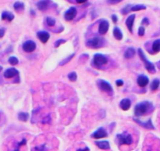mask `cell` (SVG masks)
Instances as JSON below:
<instances>
[{"label": "cell", "mask_w": 160, "mask_h": 151, "mask_svg": "<svg viewBox=\"0 0 160 151\" xmlns=\"http://www.w3.org/2000/svg\"><path fill=\"white\" fill-rule=\"evenodd\" d=\"M155 107L152 102L149 101H143L137 103L134 109V113L136 117H142L152 113Z\"/></svg>", "instance_id": "1"}, {"label": "cell", "mask_w": 160, "mask_h": 151, "mask_svg": "<svg viewBox=\"0 0 160 151\" xmlns=\"http://www.w3.org/2000/svg\"><path fill=\"white\" fill-rule=\"evenodd\" d=\"M109 62L108 58L105 55L101 53H96L94 55L92 60L93 65L95 67L101 69L103 66H105Z\"/></svg>", "instance_id": "2"}, {"label": "cell", "mask_w": 160, "mask_h": 151, "mask_svg": "<svg viewBox=\"0 0 160 151\" xmlns=\"http://www.w3.org/2000/svg\"><path fill=\"white\" fill-rule=\"evenodd\" d=\"M138 55L139 56V58L141 59L145 65V67L146 68V69L147 70V71L148 72H149L150 73H156V68H155V65L151 62L150 61H149L147 58L146 57V55L144 53V52L143 51V50L142 49L139 48L138 50Z\"/></svg>", "instance_id": "3"}, {"label": "cell", "mask_w": 160, "mask_h": 151, "mask_svg": "<svg viewBox=\"0 0 160 151\" xmlns=\"http://www.w3.org/2000/svg\"><path fill=\"white\" fill-rule=\"evenodd\" d=\"M105 40L99 36H95L89 39L86 42V45L89 48L96 49L104 46L105 44Z\"/></svg>", "instance_id": "4"}, {"label": "cell", "mask_w": 160, "mask_h": 151, "mask_svg": "<svg viewBox=\"0 0 160 151\" xmlns=\"http://www.w3.org/2000/svg\"><path fill=\"white\" fill-rule=\"evenodd\" d=\"M96 83L98 89L101 92H106L109 96H112L113 94V89L108 82L103 79H99L97 80Z\"/></svg>", "instance_id": "5"}, {"label": "cell", "mask_w": 160, "mask_h": 151, "mask_svg": "<svg viewBox=\"0 0 160 151\" xmlns=\"http://www.w3.org/2000/svg\"><path fill=\"white\" fill-rule=\"evenodd\" d=\"M116 139L119 145H131L133 143V139L131 135L127 132H124L123 133L118 134Z\"/></svg>", "instance_id": "6"}, {"label": "cell", "mask_w": 160, "mask_h": 151, "mask_svg": "<svg viewBox=\"0 0 160 151\" xmlns=\"http://www.w3.org/2000/svg\"><path fill=\"white\" fill-rule=\"evenodd\" d=\"M77 15V9L74 6H72L68 10L65 12L64 14V18L66 21L71 22L76 18Z\"/></svg>", "instance_id": "7"}, {"label": "cell", "mask_w": 160, "mask_h": 151, "mask_svg": "<svg viewBox=\"0 0 160 151\" xmlns=\"http://www.w3.org/2000/svg\"><path fill=\"white\" fill-rule=\"evenodd\" d=\"M23 50L26 53H31L36 49V44L33 40H27L23 44Z\"/></svg>", "instance_id": "8"}, {"label": "cell", "mask_w": 160, "mask_h": 151, "mask_svg": "<svg viewBox=\"0 0 160 151\" xmlns=\"http://www.w3.org/2000/svg\"><path fill=\"white\" fill-rule=\"evenodd\" d=\"M107 136H108L107 132L103 127L98 128L95 132H94V133L91 135V137L96 139L105 138Z\"/></svg>", "instance_id": "9"}, {"label": "cell", "mask_w": 160, "mask_h": 151, "mask_svg": "<svg viewBox=\"0 0 160 151\" xmlns=\"http://www.w3.org/2000/svg\"><path fill=\"white\" fill-rule=\"evenodd\" d=\"M109 23L108 21L106 20H103L101 21L98 26V33L101 35H105L109 30Z\"/></svg>", "instance_id": "10"}, {"label": "cell", "mask_w": 160, "mask_h": 151, "mask_svg": "<svg viewBox=\"0 0 160 151\" xmlns=\"http://www.w3.org/2000/svg\"><path fill=\"white\" fill-rule=\"evenodd\" d=\"M18 74H19V71L16 69L14 67H11L6 69L5 71L3 73V77L5 79H11L15 77H17Z\"/></svg>", "instance_id": "11"}, {"label": "cell", "mask_w": 160, "mask_h": 151, "mask_svg": "<svg viewBox=\"0 0 160 151\" xmlns=\"http://www.w3.org/2000/svg\"><path fill=\"white\" fill-rule=\"evenodd\" d=\"M37 38L43 43H47L50 39V35L48 32L46 31H39L36 33Z\"/></svg>", "instance_id": "12"}, {"label": "cell", "mask_w": 160, "mask_h": 151, "mask_svg": "<svg viewBox=\"0 0 160 151\" xmlns=\"http://www.w3.org/2000/svg\"><path fill=\"white\" fill-rule=\"evenodd\" d=\"M149 80L148 77L145 75H139L137 78V84L138 86L142 88L145 87L149 83Z\"/></svg>", "instance_id": "13"}, {"label": "cell", "mask_w": 160, "mask_h": 151, "mask_svg": "<svg viewBox=\"0 0 160 151\" xmlns=\"http://www.w3.org/2000/svg\"><path fill=\"white\" fill-rule=\"evenodd\" d=\"M51 3V1H39L36 3V6L39 10L44 12L50 7Z\"/></svg>", "instance_id": "14"}, {"label": "cell", "mask_w": 160, "mask_h": 151, "mask_svg": "<svg viewBox=\"0 0 160 151\" xmlns=\"http://www.w3.org/2000/svg\"><path fill=\"white\" fill-rule=\"evenodd\" d=\"M135 17H136L135 15L134 14L131 15L127 18L126 20V25L128 28L129 32L131 33H133V28L134 22L135 20Z\"/></svg>", "instance_id": "15"}, {"label": "cell", "mask_w": 160, "mask_h": 151, "mask_svg": "<svg viewBox=\"0 0 160 151\" xmlns=\"http://www.w3.org/2000/svg\"><path fill=\"white\" fill-rule=\"evenodd\" d=\"M131 106V101L128 98H125L122 99L119 103L120 108L125 111H126L129 109Z\"/></svg>", "instance_id": "16"}, {"label": "cell", "mask_w": 160, "mask_h": 151, "mask_svg": "<svg viewBox=\"0 0 160 151\" xmlns=\"http://www.w3.org/2000/svg\"><path fill=\"white\" fill-rule=\"evenodd\" d=\"M134 120L142 127L147 129H155V127L152 124L151 119H149L146 122H143L137 119H134Z\"/></svg>", "instance_id": "17"}, {"label": "cell", "mask_w": 160, "mask_h": 151, "mask_svg": "<svg viewBox=\"0 0 160 151\" xmlns=\"http://www.w3.org/2000/svg\"><path fill=\"white\" fill-rule=\"evenodd\" d=\"M1 18H2V20H6L9 22H10L14 20L15 15L13 13H11L10 12L4 11L2 13Z\"/></svg>", "instance_id": "18"}, {"label": "cell", "mask_w": 160, "mask_h": 151, "mask_svg": "<svg viewBox=\"0 0 160 151\" xmlns=\"http://www.w3.org/2000/svg\"><path fill=\"white\" fill-rule=\"evenodd\" d=\"M136 54V50L132 46H129L126 49L124 53V57L126 59H130L134 57Z\"/></svg>", "instance_id": "19"}, {"label": "cell", "mask_w": 160, "mask_h": 151, "mask_svg": "<svg viewBox=\"0 0 160 151\" xmlns=\"http://www.w3.org/2000/svg\"><path fill=\"white\" fill-rule=\"evenodd\" d=\"M95 144L101 149L106 150L110 149V146L108 141L103 140V141H96Z\"/></svg>", "instance_id": "20"}, {"label": "cell", "mask_w": 160, "mask_h": 151, "mask_svg": "<svg viewBox=\"0 0 160 151\" xmlns=\"http://www.w3.org/2000/svg\"><path fill=\"white\" fill-rule=\"evenodd\" d=\"M113 34L114 37L115 38V39L117 40H121L123 39V35L122 33L121 30H120V28H119L118 26H115L113 29Z\"/></svg>", "instance_id": "21"}, {"label": "cell", "mask_w": 160, "mask_h": 151, "mask_svg": "<svg viewBox=\"0 0 160 151\" xmlns=\"http://www.w3.org/2000/svg\"><path fill=\"white\" fill-rule=\"evenodd\" d=\"M153 53H157L160 52V39L155 40L152 45V51Z\"/></svg>", "instance_id": "22"}, {"label": "cell", "mask_w": 160, "mask_h": 151, "mask_svg": "<svg viewBox=\"0 0 160 151\" xmlns=\"http://www.w3.org/2000/svg\"><path fill=\"white\" fill-rule=\"evenodd\" d=\"M13 8L15 9V10L17 12H22L24 9V4L23 2H16L14 3L13 5Z\"/></svg>", "instance_id": "23"}, {"label": "cell", "mask_w": 160, "mask_h": 151, "mask_svg": "<svg viewBox=\"0 0 160 151\" xmlns=\"http://www.w3.org/2000/svg\"><path fill=\"white\" fill-rule=\"evenodd\" d=\"M159 85L160 80L158 79H155L152 82L151 84H150V89L153 92L156 91L159 88Z\"/></svg>", "instance_id": "24"}, {"label": "cell", "mask_w": 160, "mask_h": 151, "mask_svg": "<svg viewBox=\"0 0 160 151\" xmlns=\"http://www.w3.org/2000/svg\"><path fill=\"white\" fill-rule=\"evenodd\" d=\"M18 118L20 121L22 122H26L29 118V114L27 112H20L18 114Z\"/></svg>", "instance_id": "25"}, {"label": "cell", "mask_w": 160, "mask_h": 151, "mask_svg": "<svg viewBox=\"0 0 160 151\" xmlns=\"http://www.w3.org/2000/svg\"><path fill=\"white\" fill-rule=\"evenodd\" d=\"M146 7L144 5H136L134 6H132L131 8V12H138L140 10H144L146 9Z\"/></svg>", "instance_id": "26"}, {"label": "cell", "mask_w": 160, "mask_h": 151, "mask_svg": "<svg viewBox=\"0 0 160 151\" xmlns=\"http://www.w3.org/2000/svg\"><path fill=\"white\" fill-rule=\"evenodd\" d=\"M74 55H75V53H73L71 55H70V56H67V58H65L64 60H63L61 62H60V66H63V65H66L67 63H68V62H70L71 60V59L74 57Z\"/></svg>", "instance_id": "27"}, {"label": "cell", "mask_w": 160, "mask_h": 151, "mask_svg": "<svg viewBox=\"0 0 160 151\" xmlns=\"http://www.w3.org/2000/svg\"><path fill=\"white\" fill-rule=\"evenodd\" d=\"M46 23L48 26L50 27H53L56 24V20L53 18H51L50 16H47L46 18Z\"/></svg>", "instance_id": "28"}, {"label": "cell", "mask_w": 160, "mask_h": 151, "mask_svg": "<svg viewBox=\"0 0 160 151\" xmlns=\"http://www.w3.org/2000/svg\"><path fill=\"white\" fill-rule=\"evenodd\" d=\"M26 142H27V140H26V139H23L20 141V142H19V143L16 145L14 151H20V148H21L23 146L25 145V144H26Z\"/></svg>", "instance_id": "29"}, {"label": "cell", "mask_w": 160, "mask_h": 151, "mask_svg": "<svg viewBox=\"0 0 160 151\" xmlns=\"http://www.w3.org/2000/svg\"><path fill=\"white\" fill-rule=\"evenodd\" d=\"M132 6L131 5H127L125 6H124L123 8L121 9V13L122 15H127L129 12H131V8Z\"/></svg>", "instance_id": "30"}, {"label": "cell", "mask_w": 160, "mask_h": 151, "mask_svg": "<svg viewBox=\"0 0 160 151\" xmlns=\"http://www.w3.org/2000/svg\"><path fill=\"white\" fill-rule=\"evenodd\" d=\"M47 150L48 149H47L46 144H42L41 146H35L31 149V151H47Z\"/></svg>", "instance_id": "31"}, {"label": "cell", "mask_w": 160, "mask_h": 151, "mask_svg": "<svg viewBox=\"0 0 160 151\" xmlns=\"http://www.w3.org/2000/svg\"><path fill=\"white\" fill-rule=\"evenodd\" d=\"M8 62L12 66H15V65H16L19 63V60L18 59L17 57H16L15 56H12L9 58Z\"/></svg>", "instance_id": "32"}, {"label": "cell", "mask_w": 160, "mask_h": 151, "mask_svg": "<svg viewBox=\"0 0 160 151\" xmlns=\"http://www.w3.org/2000/svg\"><path fill=\"white\" fill-rule=\"evenodd\" d=\"M68 79L71 82H75L77 80V74L75 72H71L68 75Z\"/></svg>", "instance_id": "33"}, {"label": "cell", "mask_w": 160, "mask_h": 151, "mask_svg": "<svg viewBox=\"0 0 160 151\" xmlns=\"http://www.w3.org/2000/svg\"><path fill=\"white\" fill-rule=\"evenodd\" d=\"M67 42V40L64 39H59L58 40H56L54 42V47L55 48H58V47L63 43H64Z\"/></svg>", "instance_id": "34"}, {"label": "cell", "mask_w": 160, "mask_h": 151, "mask_svg": "<svg viewBox=\"0 0 160 151\" xmlns=\"http://www.w3.org/2000/svg\"><path fill=\"white\" fill-rule=\"evenodd\" d=\"M145 33V28L144 26H141L139 27L138 28V34L139 36H143L144 35Z\"/></svg>", "instance_id": "35"}, {"label": "cell", "mask_w": 160, "mask_h": 151, "mask_svg": "<svg viewBox=\"0 0 160 151\" xmlns=\"http://www.w3.org/2000/svg\"><path fill=\"white\" fill-rule=\"evenodd\" d=\"M142 25H144L145 26H148V25H149V19H148V18H146V17L144 18L143 19V20H142Z\"/></svg>", "instance_id": "36"}, {"label": "cell", "mask_w": 160, "mask_h": 151, "mask_svg": "<svg viewBox=\"0 0 160 151\" xmlns=\"http://www.w3.org/2000/svg\"><path fill=\"white\" fill-rule=\"evenodd\" d=\"M51 122V117L50 116H46L43 120L42 123L43 124H48V123H50V122Z\"/></svg>", "instance_id": "37"}, {"label": "cell", "mask_w": 160, "mask_h": 151, "mask_svg": "<svg viewBox=\"0 0 160 151\" xmlns=\"http://www.w3.org/2000/svg\"><path fill=\"white\" fill-rule=\"evenodd\" d=\"M116 85L117 87H122L124 85V82H123V80H120V79L117 80L116 81Z\"/></svg>", "instance_id": "38"}, {"label": "cell", "mask_w": 160, "mask_h": 151, "mask_svg": "<svg viewBox=\"0 0 160 151\" xmlns=\"http://www.w3.org/2000/svg\"><path fill=\"white\" fill-rule=\"evenodd\" d=\"M6 29L5 28H0V39L3 38L5 34Z\"/></svg>", "instance_id": "39"}, {"label": "cell", "mask_w": 160, "mask_h": 151, "mask_svg": "<svg viewBox=\"0 0 160 151\" xmlns=\"http://www.w3.org/2000/svg\"><path fill=\"white\" fill-rule=\"evenodd\" d=\"M108 3L111 4V5H115L117 3H120L122 1H120V0H110V1H106Z\"/></svg>", "instance_id": "40"}, {"label": "cell", "mask_w": 160, "mask_h": 151, "mask_svg": "<svg viewBox=\"0 0 160 151\" xmlns=\"http://www.w3.org/2000/svg\"><path fill=\"white\" fill-rule=\"evenodd\" d=\"M111 19H112V21L114 23H116L118 20V16L116 15H112L111 16Z\"/></svg>", "instance_id": "41"}, {"label": "cell", "mask_w": 160, "mask_h": 151, "mask_svg": "<svg viewBox=\"0 0 160 151\" xmlns=\"http://www.w3.org/2000/svg\"><path fill=\"white\" fill-rule=\"evenodd\" d=\"M77 151H90V149L88 147H86L84 148H81V149H78L77 150Z\"/></svg>", "instance_id": "42"}, {"label": "cell", "mask_w": 160, "mask_h": 151, "mask_svg": "<svg viewBox=\"0 0 160 151\" xmlns=\"http://www.w3.org/2000/svg\"><path fill=\"white\" fill-rule=\"evenodd\" d=\"M156 67H158V69L159 70H160V60L158 61V62H156Z\"/></svg>", "instance_id": "43"}, {"label": "cell", "mask_w": 160, "mask_h": 151, "mask_svg": "<svg viewBox=\"0 0 160 151\" xmlns=\"http://www.w3.org/2000/svg\"><path fill=\"white\" fill-rule=\"evenodd\" d=\"M77 3H80V4H82V3H86L87 1H82V0H81V1H76Z\"/></svg>", "instance_id": "44"}, {"label": "cell", "mask_w": 160, "mask_h": 151, "mask_svg": "<svg viewBox=\"0 0 160 151\" xmlns=\"http://www.w3.org/2000/svg\"><path fill=\"white\" fill-rule=\"evenodd\" d=\"M30 13H31V15H33V16L36 15V13H35L34 11H33V10H30Z\"/></svg>", "instance_id": "45"}, {"label": "cell", "mask_w": 160, "mask_h": 151, "mask_svg": "<svg viewBox=\"0 0 160 151\" xmlns=\"http://www.w3.org/2000/svg\"><path fill=\"white\" fill-rule=\"evenodd\" d=\"M2 70H3V67H2V66H0V72L2 71Z\"/></svg>", "instance_id": "46"}, {"label": "cell", "mask_w": 160, "mask_h": 151, "mask_svg": "<svg viewBox=\"0 0 160 151\" xmlns=\"http://www.w3.org/2000/svg\"><path fill=\"white\" fill-rule=\"evenodd\" d=\"M159 96H160V95H159Z\"/></svg>", "instance_id": "47"}]
</instances>
